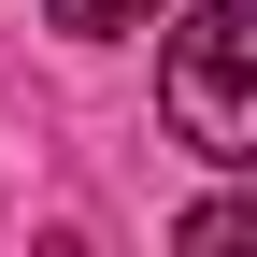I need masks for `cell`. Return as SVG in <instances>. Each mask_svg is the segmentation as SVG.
Wrapping results in <instances>:
<instances>
[{"label":"cell","instance_id":"obj_2","mask_svg":"<svg viewBox=\"0 0 257 257\" xmlns=\"http://www.w3.org/2000/svg\"><path fill=\"white\" fill-rule=\"evenodd\" d=\"M172 243H186V257H243V243H257V200H200Z\"/></svg>","mask_w":257,"mask_h":257},{"label":"cell","instance_id":"obj_3","mask_svg":"<svg viewBox=\"0 0 257 257\" xmlns=\"http://www.w3.org/2000/svg\"><path fill=\"white\" fill-rule=\"evenodd\" d=\"M43 15H57V29H72V43H114V29H143V15H157V0H43Z\"/></svg>","mask_w":257,"mask_h":257},{"label":"cell","instance_id":"obj_1","mask_svg":"<svg viewBox=\"0 0 257 257\" xmlns=\"http://www.w3.org/2000/svg\"><path fill=\"white\" fill-rule=\"evenodd\" d=\"M157 100H172V128L214 157V172H243V157H257V15H243V0H200V15L172 29Z\"/></svg>","mask_w":257,"mask_h":257}]
</instances>
